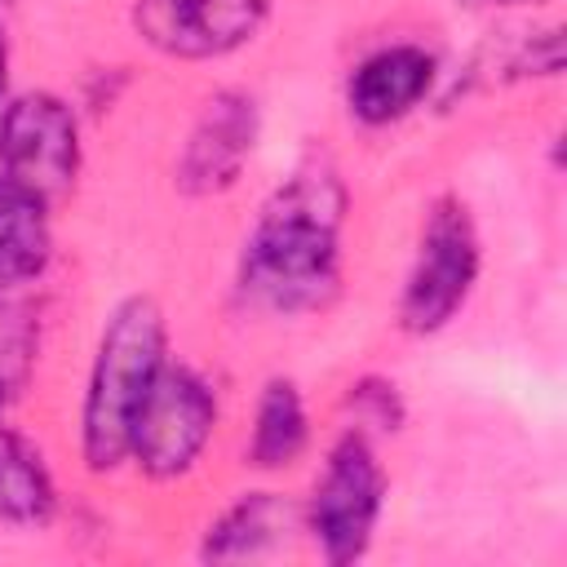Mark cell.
<instances>
[{"mask_svg":"<svg viewBox=\"0 0 567 567\" xmlns=\"http://www.w3.org/2000/svg\"><path fill=\"white\" fill-rule=\"evenodd\" d=\"M341 190L328 173H297L261 213L244 252V292L270 310H315L337 288Z\"/></svg>","mask_w":567,"mask_h":567,"instance_id":"6da1fadb","label":"cell"},{"mask_svg":"<svg viewBox=\"0 0 567 567\" xmlns=\"http://www.w3.org/2000/svg\"><path fill=\"white\" fill-rule=\"evenodd\" d=\"M159 368H164L159 310L133 297L111 315L102 332L89 399H84V456L93 470H111L120 456H128L133 416Z\"/></svg>","mask_w":567,"mask_h":567,"instance_id":"7a4b0ae2","label":"cell"},{"mask_svg":"<svg viewBox=\"0 0 567 567\" xmlns=\"http://www.w3.org/2000/svg\"><path fill=\"white\" fill-rule=\"evenodd\" d=\"M474 275H478V239H474L470 213H465V204L443 199L425 221L421 252L408 275V288H403V306H399L403 328H412V332L443 328L456 315V306L465 301Z\"/></svg>","mask_w":567,"mask_h":567,"instance_id":"3957f363","label":"cell"},{"mask_svg":"<svg viewBox=\"0 0 567 567\" xmlns=\"http://www.w3.org/2000/svg\"><path fill=\"white\" fill-rule=\"evenodd\" d=\"M213 430V394L190 368H159L128 430V452L155 478L182 474Z\"/></svg>","mask_w":567,"mask_h":567,"instance_id":"277c9868","label":"cell"},{"mask_svg":"<svg viewBox=\"0 0 567 567\" xmlns=\"http://www.w3.org/2000/svg\"><path fill=\"white\" fill-rule=\"evenodd\" d=\"M381 496H385V478L372 447L359 434L341 439L310 505V527L328 563H350L368 549V536L381 514Z\"/></svg>","mask_w":567,"mask_h":567,"instance_id":"5b68a950","label":"cell"},{"mask_svg":"<svg viewBox=\"0 0 567 567\" xmlns=\"http://www.w3.org/2000/svg\"><path fill=\"white\" fill-rule=\"evenodd\" d=\"M0 159H4V177L22 182L44 204L71 190L80 168V133L66 102L53 93L18 97L0 128Z\"/></svg>","mask_w":567,"mask_h":567,"instance_id":"8992f818","label":"cell"},{"mask_svg":"<svg viewBox=\"0 0 567 567\" xmlns=\"http://www.w3.org/2000/svg\"><path fill=\"white\" fill-rule=\"evenodd\" d=\"M133 18L173 58H217L257 35L266 0H137Z\"/></svg>","mask_w":567,"mask_h":567,"instance_id":"52a82bcc","label":"cell"},{"mask_svg":"<svg viewBox=\"0 0 567 567\" xmlns=\"http://www.w3.org/2000/svg\"><path fill=\"white\" fill-rule=\"evenodd\" d=\"M252 102L239 93H221L208 102L199 128L190 133V146L182 155V182L190 190H217L230 186L244 155L252 151Z\"/></svg>","mask_w":567,"mask_h":567,"instance_id":"ba28073f","label":"cell"},{"mask_svg":"<svg viewBox=\"0 0 567 567\" xmlns=\"http://www.w3.org/2000/svg\"><path fill=\"white\" fill-rule=\"evenodd\" d=\"M434 80V62L412 49V44H399V49H381L372 53L354 80H350V111L368 124H385V120H399L403 111H412L425 89Z\"/></svg>","mask_w":567,"mask_h":567,"instance_id":"9c48e42d","label":"cell"},{"mask_svg":"<svg viewBox=\"0 0 567 567\" xmlns=\"http://www.w3.org/2000/svg\"><path fill=\"white\" fill-rule=\"evenodd\" d=\"M49 261L44 199L13 177H0V288L40 275Z\"/></svg>","mask_w":567,"mask_h":567,"instance_id":"30bf717a","label":"cell"},{"mask_svg":"<svg viewBox=\"0 0 567 567\" xmlns=\"http://www.w3.org/2000/svg\"><path fill=\"white\" fill-rule=\"evenodd\" d=\"M292 518L297 514H292L288 501H279L275 492H252L217 518V527L208 532L204 554L208 558H252V554L279 545L292 532Z\"/></svg>","mask_w":567,"mask_h":567,"instance_id":"8fae6325","label":"cell"},{"mask_svg":"<svg viewBox=\"0 0 567 567\" xmlns=\"http://www.w3.org/2000/svg\"><path fill=\"white\" fill-rule=\"evenodd\" d=\"M53 509V483L35 447L0 430V527L44 523Z\"/></svg>","mask_w":567,"mask_h":567,"instance_id":"7c38bea8","label":"cell"},{"mask_svg":"<svg viewBox=\"0 0 567 567\" xmlns=\"http://www.w3.org/2000/svg\"><path fill=\"white\" fill-rule=\"evenodd\" d=\"M306 443V412L288 381H270L257 408L252 430V461L257 465H288Z\"/></svg>","mask_w":567,"mask_h":567,"instance_id":"4fadbf2b","label":"cell"},{"mask_svg":"<svg viewBox=\"0 0 567 567\" xmlns=\"http://www.w3.org/2000/svg\"><path fill=\"white\" fill-rule=\"evenodd\" d=\"M31 354H35V328L27 310L0 292V394H13L27 381Z\"/></svg>","mask_w":567,"mask_h":567,"instance_id":"5bb4252c","label":"cell"},{"mask_svg":"<svg viewBox=\"0 0 567 567\" xmlns=\"http://www.w3.org/2000/svg\"><path fill=\"white\" fill-rule=\"evenodd\" d=\"M9 44H4V31H0V128H4V115H9Z\"/></svg>","mask_w":567,"mask_h":567,"instance_id":"9a60e30c","label":"cell"},{"mask_svg":"<svg viewBox=\"0 0 567 567\" xmlns=\"http://www.w3.org/2000/svg\"><path fill=\"white\" fill-rule=\"evenodd\" d=\"M496 4H523V0H496ZM532 4H536V0H532Z\"/></svg>","mask_w":567,"mask_h":567,"instance_id":"2e32d148","label":"cell"},{"mask_svg":"<svg viewBox=\"0 0 567 567\" xmlns=\"http://www.w3.org/2000/svg\"><path fill=\"white\" fill-rule=\"evenodd\" d=\"M0 403H4V394H0Z\"/></svg>","mask_w":567,"mask_h":567,"instance_id":"e0dca14e","label":"cell"}]
</instances>
